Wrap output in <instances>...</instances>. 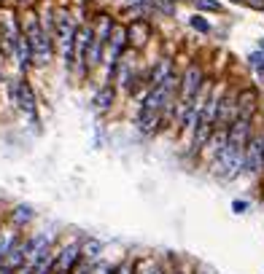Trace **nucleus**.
Segmentation results:
<instances>
[{
	"label": "nucleus",
	"mask_w": 264,
	"mask_h": 274,
	"mask_svg": "<svg viewBox=\"0 0 264 274\" xmlns=\"http://www.w3.org/2000/svg\"><path fill=\"white\" fill-rule=\"evenodd\" d=\"M240 167H245V151H237L232 145H224L216 156V167L213 172L219 175L221 180H232L234 175L240 172Z\"/></svg>",
	"instance_id": "f257e3e1"
},
{
	"label": "nucleus",
	"mask_w": 264,
	"mask_h": 274,
	"mask_svg": "<svg viewBox=\"0 0 264 274\" xmlns=\"http://www.w3.org/2000/svg\"><path fill=\"white\" fill-rule=\"evenodd\" d=\"M199 86H202V70L197 65H192L186 70V76H183V89H181V105L186 110L194 105V97H197Z\"/></svg>",
	"instance_id": "f03ea898"
},
{
	"label": "nucleus",
	"mask_w": 264,
	"mask_h": 274,
	"mask_svg": "<svg viewBox=\"0 0 264 274\" xmlns=\"http://www.w3.org/2000/svg\"><path fill=\"white\" fill-rule=\"evenodd\" d=\"M14 102H16V108L35 124V100H33V89L27 81L14 83Z\"/></svg>",
	"instance_id": "7ed1b4c3"
},
{
	"label": "nucleus",
	"mask_w": 264,
	"mask_h": 274,
	"mask_svg": "<svg viewBox=\"0 0 264 274\" xmlns=\"http://www.w3.org/2000/svg\"><path fill=\"white\" fill-rule=\"evenodd\" d=\"M27 41H30V49H33V62H35V65H46L49 56H51V49H49L46 35L41 32V27L27 30Z\"/></svg>",
	"instance_id": "20e7f679"
},
{
	"label": "nucleus",
	"mask_w": 264,
	"mask_h": 274,
	"mask_svg": "<svg viewBox=\"0 0 264 274\" xmlns=\"http://www.w3.org/2000/svg\"><path fill=\"white\" fill-rule=\"evenodd\" d=\"M60 41H62V51H65V62H73V51H76V27H73L70 16H60Z\"/></svg>",
	"instance_id": "39448f33"
},
{
	"label": "nucleus",
	"mask_w": 264,
	"mask_h": 274,
	"mask_svg": "<svg viewBox=\"0 0 264 274\" xmlns=\"http://www.w3.org/2000/svg\"><path fill=\"white\" fill-rule=\"evenodd\" d=\"M245 169L248 172H259L264 169V137H254L245 148Z\"/></svg>",
	"instance_id": "423d86ee"
},
{
	"label": "nucleus",
	"mask_w": 264,
	"mask_h": 274,
	"mask_svg": "<svg viewBox=\"0 0 264 274\" xmlns=\"http://www.w3.org/2000/svg\"><path fill=\"white\" fill-rule=\"evenodd\" d=\"M25 255H30V245H14V247L3 255V261H0V272L3 274L16 272L22 266V261H25Z\"/></svg>",
	"instance_id": "0eeeda50"
},
{
	"label": "nucleus",
	"mask_w": 264,
	"mask_h": 274,
	"mask_svg": "<svg viewBox=\"0 0 264 274\" xmlns=\"http://www.w3.org/2000/svg\"><path fill=\"white\" fill-rule=\"evenodd\" d=\"M254 108H256V91H251V89L243 91L240 100H237V118H248V121H251Z\"/></svg>",
	"instance_id": "6e6552de"
},
{
	"label": "nucleus",
	"mask_w": 264,
	"mask_h": 274,
	"mask_svg": "<svg viewBox=\"0 0 264 274\" xmlns=\"http://www.w3.org/2000/svg\"><path fill=\"white\" fill-rule=\"evenodd\" d=\"M130 41L135 43V46H143L148 41V35H151V27H148V22H143V19H137V22H132V27H130Z\"/></svg>",
	"instance_id": "1a4fd4ad"
},
{
	"label": "nucleus",
	"mask_w": 264,
	"mask_h": 274,
	"mask_svg": "<svg viewBox=\"0 0 264 274\" xmlns=\"http://www.w3.org/2000/svg\"><path fill=\"white\" fill-rule=\"evenodd\" d=\"M78 255H81V250H78V247H65V250L60 253V261H57V269H60V272H70L73 266H76Z\"/></svg>",
	"instance_id": "9d476101"
},
{
	"label": "nucleus",
	"mask_w": 264,
	"mask_h": 274,
	"mask_svg": "<svg viewBox=\"0 0 264 274\" xmlns=\"http://www.w3.org/2000/svg\"><path fill=\"white\" fill-rule=\"evenodd\" d=\"M210 132H213V124L205 121V118L199 116V121H197V132H194V148H202L205 142H208Z\"/></svg>",
	"instance_id": "9b49d317"
},
{
	"label": "nucleus",
	"mask_w": 264,
	"mask_h": 274,
	"mask_svg": "<svg viewBox=\"0 0 264 274\" xmlns=\"http://www.w3.org/2000/svg\"><path fill=\"white\" fill-rule=\"evenodd\" d=\"M16 54H19V65L22 67H27L30 65V59H33V49H30V41H25L22 35H16Z\"/></svg>",
	"instance_id": "f8f14e48"
},
{
	"label": "nucleus",
	"mask_w": 264,
	"mask_h": 274,
	"mask_svg": "<svg viewBox=\"0 0 264 274\" xmlns=\"http://www.w3.org/2000/svg\"><path fill=\"white\" fill-rule=\"evenodd\" d=\"M111 102H113V89L111 86H102L95 94V108H97V110H108V108H111Z\"/></svg>",
	"instance_id": "ddd939ff"
},
{
	"label": "nucleus",
	"mask_w": 264,
	"mask_h": 274,
	"mask_svg": "<svg viewBox=\"0 0 264 274\" xmlns=\"http://www.w3.org/2000/svg\"><path fill=\"white\" fill-rule=\"evenodd\" d=\"M151 78H154V86H159V83H165V81H167V78H170V62H167V59H162V62H159Z\"/></svg>",
	"instance_id": "4468645a"
},
{
	"label": "nucleus",
	"mask_w": 264,
	"mask_h": 274,
	"mask_svg": "<svg viewBox=\"0 0 264 274\" xmlns=\"http://www.w3.org/2000/svg\"><path fill=\"white\" fill-rule=\"evenodd\" d=\"M122 49H124V30L122 27H113V59H116L119 54H122Z\"/></svg>",
	"instance_id": "2eb2a0df"
},
{
	"label": "nucleus",
	"mask_w": 264,
	"mask_h": 274,
	"mask_svg": "<svg viewBox=\"0 0 264 274\" xmlns=\"http://www.w3.org/2000/svg\"><path fill=\"white\" fill-rule=\"evenodd\" d=\"M97 253H100V242H97V239H89V242L81 247L84 258H97Z\"/></svg>",
	"instance_id": "dca6fc26"
},
{
	"label": "nucleus",
	"mask_w": 264,
	"mask_h": 274,
	"mask_svg": "<svg viewBox=\"0 0 264 274\" xmlns=\"http://www.w3.org/2000/svg\"><path fill=\"white\" fill-rule=\"evenodd\" d=\"M30 218H33V210H30V207H16V213H14V223H16V226L27 223Z\"/></svg>",
	"instance_id": "f3484780"
},
{
	"label": "nucleus",
	"mask_w": 264,
	"mask_h": 274,
	"mask_svg": "<svg viewBox=\"0 0 264 274\" xmlns=\"http://www.w3.org/2000/svg\"><path fill=\"white\" fill-rule=\"evenodd\" d=\"M197 8H202V11H221V3L219 0H192Z\"/></svg>",
	"instance_id": "a211bd4d"
},
{
	"label": "nucleus",
	"mask_w": 264,
	"mask_h": 274,
	"mask_svg": "<svg viewBox=\"0 0 264 274\" xmlns=\"http://www.w3.org/2000/svg\"><path fill=\"white\" fill-rule=\"evenodd\" d=\"M140 274H162L154 261H140Z\"/></svg>",
	"instance_id": "6ab92c4d"
},
{
	"label": "nucleus",
	"mask_w": 264,
	"mask_h": 274,
	"mask_svg": "<svg viewBox=\"0 0 264 274\" xmlns=\"http://www.w3.org/2000/svg\"><path fill=\"white\" fill-rule=\"evenodd\" d=\"M192 27H194V30H199V32H208L210 30V25L205 19H199V16H194V19H192Z\"/></svg>",
	"instance_id": "aec40b11"
},
{
	"label": "nucleus",
	"mask_w": 264,
	"mask_h": 274,
	"mask_svg": "<svg viewBox=\"0 0 264 274\" xmlns=\"http://www.w3.org/2000/svg\"><path fill=\"white\" fill-rule=\"evenodd\" d=\"M251 65L256 70H264V54H251Z\"/></svg>",
	"instance_id": "412c9836"
},
{
	"label": "nucleus",
	"mask_w": 264,
	"mask_h": 274,
	"mask_svg": "<svg viewBox=\"0 0 264 274\" xmlns=\"http://www.w3.org/2000/svg\"><path fill=\"white\" fill-rule=\"evenodd\" d=\"M8 250H11V247H8V239H3V237H0V261H3V255L8 253Z\"/></svg>",
	"instance_id": "4be33fe9"
},
{
	"label": "nucleus",
	"mask_w": 264,
	"mask_h": 274,
	"mask_svg": "<svg viewBox=\"0 0 264 274\" xmlns=\"http://www.w3.org/2000/svg\"><path fill=\"white\" fill-rule=\"evenodd\" d=\"M232 207H234V213H245V207H248V202H234Z\"/></svg>",
	"instance_id": "5701e85b"
},
{
	"label": "nucleus",
	"mask_w": 264,
	"mask_h": 274,
	"mask_svg": "<svg viewBox=\"0 0 264 274\" xmlns=\"http://www.w3.org/2000/svg\"><path fill=\"white\" fill-rule=\"evenodd\" d=\"M251 5H254V8H264V0H248Z\"/></svg>",
	"instance_id": "b1692460"
},
{
	"label": "nucleus",
	"mask_w": 264,
	"mask_h": 274,
	"mask_svg": "<svg viewBox=\"0 0 264 274\" xmlns=\"http://www.w3.org/2000/svg\"><path fill=\"white\" fill-rule=\"evenodd\" d=\"M130 3H137V5H143V3H146V0H130Z\"/></svg>",
	"instance_id": "393cba45"
},
{
	"label": "nucleus",
	"mask_w": 264,
	"mask_h": 274,
	"mask_svg": "<svg viewBox=\"0 0 264 274\" xmlns=\"http://www.w3.org/2000/svg\"><path fill=\"white\" fill-rule=\"evenodd\" d=\"M60 274H67V272H60Z\"/></svg>",
	"instance_id": "a878e982"
},
{
	"label": "nucleus",
	"mask_w": 264,
	"mask_h": 274,
	"mask_svg": "<svg viewBox=\"0 0 264 274\" xmlns=\"http://www.w3.org/2000/svg\"><path fill=\"white\" fill-rule=\"evenodd\" d=\"M202 274H210V272H202Z\"/></svg>",
	"instance_id": "bb28decb"
},
{
	"label": "nucleus",
	"mask_w": 264,
	"mask_h": 274,
	"mask_svg": "<svg viewBox=\"0 0 264 274\" xmlns=\"http://www.w3.org/2000/svg\"><path fill=\"white\" fill-rule=\"evenodd\" d=\"M0 3H3V0H0Z\"/></svg>",
	"instance_id": "cd10ccee"
}]
</instances>
